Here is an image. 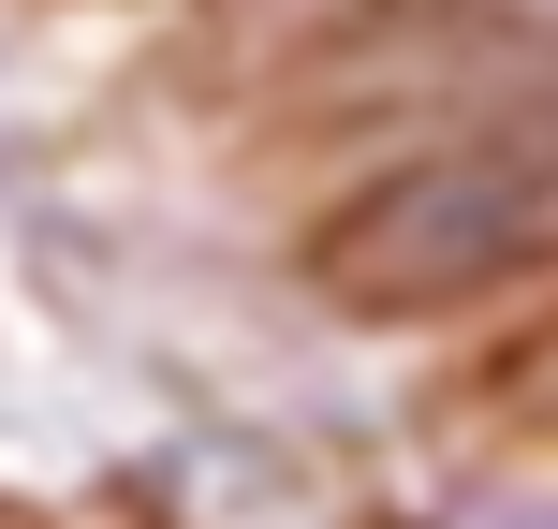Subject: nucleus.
Wrapping results in <instances>:
<instances>
[{"instance_id":"nucleus-1","label":"nucleus","mask_w":558,"mask_h":529,"mask_svg":"<svg viewBox=\"0 0 558 529\" xmlns=\"http://www.w3.org/2000/svg\"><path fill=\"white\" fill-rule=\"evenodd\" d=\"M544 251H558V118H514V133H456L426 163L367 177L353 206H324L308 279L367 324H412V309H471L530 279Z\"/></svg>"}]
</instances>
